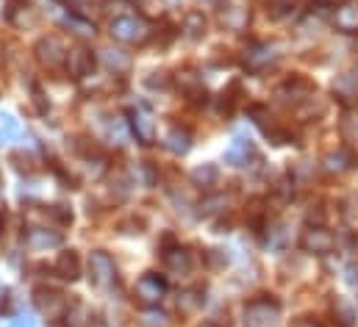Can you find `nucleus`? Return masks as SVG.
Here are the masks:
<instances>
[{
	"label": "nucleus",
	"instance_id": "f257e3e1",
	"mask_svg": "<svg viewBox=\"0 0 358 327\" xmlns=\"http://www.w3.org/2000/svg\"><path fill=\"white\" fill-rule=\"evenodd\" d=\"M111 36L117 42H122V45H142L150 36V25H148L145 17H134V14L117 17L111 22Z\"/></svg>",
	"mask_w": 358,
	"mask_h": 327
},
{
	"label": "nucleus",
	"instance_id": "f03ea898",
	"mask_svg": "<svg viewBox=\"0 0 358 327\" xmlns=\"http://www.w3.org/2000/svg\"><path fill=\"white\" fill-rule=\"evenodd\" d=\"M242 322H245V327H275L280 322V305L269 297L253 300L245 305Z\"/></svg>",
	"mask_w": 358,
	"mask_h": 327
},
{
	"label": "nucleus",
	"instance_id": "7ed1b4c3",
	"mask_svg": "<svg viewBox=\"0 0 358 327\" xmlns=\"http://www.w3.org/2000/svg\"><path fill=\"white\" fill-rule=\"evenodd\" d=\"M34 53H36V61L45 67V70H59V67H64L67 64V48H64V42L59 39V36H42L39 42H36V48H34Z\"/></svg>",
	"mask_w": 358,
	"mask_h": 327
},
{
	"label": "nucleus",
	"instance_id": "20e7f679",
	"mask_svg": "<svg viewBox=\"0 0 358 327\" xmlns=\"http://www.w3.org/2000/svg\"><path fill=\"white\" fill-rule=\"evenodd\" d=\"M134 294H136V300H139L142 305L153 308V305H159V303L164 300V294H167V280H164L162 275H156V272H148V275H142V277L136 280Z\"/></svg>",
	"mask_w": 358,
	"mask_h": 327
},
{
	"label": "nucleus",
	"instance_id": "39448f33",
	"mask_svg": "<svg viewBox=\"0 0 358 327\" xmlns=\"http://www.w3.org/2000/svg\"><path fill=\"white\" fill-rule=\"evenodd\" d=\"M90 280L97 289H111L117 283V266H114L108 252L94 249L90 255Z\"/></svg>",
	"mask_w": 358,
	"mask_h": 327
},
{
	"label": "nucleus",
	"instance_id": "423d86ee",
	"mask_svg": "<svg viewBox=\"0 0 358 327\" xmlns=\"http://www.w3.org/2000/svg\"><path fill=\"white\" fill-rule=\"evenodd\" d=\"M128 122H131V131H134L136 142H142V145H153L156 142V119L150 117V111L131 108L128 111Z\"/></svg>",
	"mask_w": 358,
	"mask_h": 327
},
{
	"label": "nucleus",
	"instance_id": "0eeeda50",
	"mask_svg": "<svg viewBox=\"0 0 358 327\" xmlns=\"http://www.w3.org/2000/svg\"><path fill=\"white\" fill-rule=\"evenodd\" d=\"M300 247H303L306 252H314V255H328V252L336 247V239H334V233L325 231V228H308V231L303 233V239H300Z\"/></svg>",
	"mask_w": 358,
	"mask_h": 327
},
{
	"label": "nucleus",
	"instance_id": "6e6552de",
	"mask_svg": "<svg viewBox=\"0 0 358 327\" xmlns=\"http://www.w3.org/2000/svg\"><path fill=\"white\" fill-rule=\"evenodd\" d=\"M278 45H253L248 53H245V64H248V70H253V73H262V70H267L269 64H275L278 61Z\"/></svg>",
	"mask_w": 358,
	"mask_h": 327
},
{
	"label": "nucleus",
	"instance_id": "1a4fd4ad",
	"mask_svg": "<svg viewBox=\"0 0 358 327\" xmlns=\"http://www.w3.org/2000/svg\"><path fill=\"white\" fill-rule=\"evenodd\" d=\"M92 70H94V56H92L90 48L70 50V56H67V73H70V78L81 81V78L92 75Z\"/></svg>",
	"mask_w": 358,
	"mask_h": 327
},
{
	"label": "nucleus",
	"instance_id": "9d476101",
	"mask_svg": "<svg viewBox=\"0 0 358 327\" xmlns=\"http://www.w3.org/2000/svg\"><path fill=\"white\" fill-rule=\"evenodd\" d=\"M34 300H36L39 311H45L48 317H64V311L70 308V303L64 300V294H56L50 289H36L34 291Z\"/></svg>",
	"mask_w": 358,
	"mask_h": 327
},
{
	"label": "nucleus",
	"instance_id": "9b49d317",
	"mask_svg": "<svg viewBox=\"0 0 358 327\" xmlns=\"http://www.w3.org/2000/svg\"><path fill=\"white\" fill-rule=\"evenodd\" d=\"M250 156H256L250 136H245V133H236V136L231 139V147L225 150V164H231V166H245Z\"/></svg>",
	"mask_w": 358,
	"mask_h": 327
},
{
	"label": "nucleus",
	"instance_id": "f8f14e48",
	"mask_svg": "<svg viewBox=\"0 0 358 327\" xmlns=\"http://www.w3.org/2000/svg\"><path fill=\"white\" fill-rule=\"evenodd\" d=\"M64 236L59 231H48V228H28L25 233V247L31 249H53V247H62Z\"/></svg>",
	"mask_w": 358,
	"mask_h": 327
},
{
	"label": "nucleus",
	"instance_id": "ddd939ff",
	"mask_svg": "<svg viewBox=\"0 0 358 327\" xmlns=\"http://www.w3.org/2000/svg\"><path fill=\"white\" fill-rule=\"evenodd\" d=\"M56 275L62 277V280H78L81 277V258H78V252H73V249H67V252H62L59 258H56Z\"/></svg>",
	"mask_w": 358,
	"mask_h": 327
},
{
	"label": "nucleus",
	"instance_id": "4468645a",
	"mask_svg": "<svg viewBox=\"0 0 358 327\" xmlns=\"http://www.w3.org/2000/svg\"><path fill=\"white\" fill-rule=\"evenodd\" d=\"M334 94L345 103H356L358 100V70L350 73H342L336 81H334Z\"/></svg>",
	"mask_w": 358,
	"mask_h": 327
},
{
	"label": "nucleus",
	"instance_id": "2eb2a0df",
	"mask_svg": "<svg viewBox=\"0 0 358 327\" xmlns=\"http://www.w3.org/2000/svg\"><path fill=\"white\" fill-rule=\"evenodd\" d=\"M164 266H167V272H173V275H189V269H192V252L183 249V247L167 249V252H164Z\"/></svg>",
	"mask_w": 358,
	"mask_h": 327
},
{
	"label": "nucleus",
	"instance_id": "dca6fc26",
	"mask_svg": "<svg viewBox=\"0 0 358 327\" xmlns=\"http://www.w3.org/2000/svg\"><path fill=\"white\" fill-rule=\"evenodd\" d=\"M164 147H167L170 153H176V156L189 153V147H192V133H189L186 128H180V125H173V128L167 131V136H164Z\"/></svg>",
	"mask_w": 358,
	"mask_h": 327
},
{
	"label": "nucleus",
	"instance_id": "f3484780",
	"mask_svg": "<svg viewBox=\"0 0 358 327\" xmlns=\"http://www.w3.org/2000/svg\"><path fill=\"white\" fill-rule=\"evenodd\" d=\"M353 164H356V153L348 150V147H339L336 153H328V156L322 159V166H325L328 172H336V175L353 169Z\"/></svg>",
	"mask_w": 358,
	"mask_h": 327
},
{
	"label": "nucleus",
	"instance_id": "a211bd4d",
	"mask_svg": "<svg viewBox=\"0 0 358 327\" xmlns=\"http://www.w3.org/2000/svg\"><path fill=\"white\" fill-rule=\"evenodd\" d=\"M220 20H222V25L231 28V31H245L248 22H250V11H248L245 6H231V8L222 11Z\"/></svg>",
	"mask_w": 358,
	"mask_h": 327
},
{
	"label": "nucleus",
	"instance_id": "6ab92c4d",
	"mask_svg": "<svg viewBox=\"0 0 358 327\" xmlns=\"http://www.w3.org/2000/svg\"><path fill=\"white\" fill-rule=\"evenodd\" d=\"M62 319L67 327H92V311L84 303H70V308L64 311Z\"/></svg>",
	"mask_w": 358,
	"mask_h": 327
},
{
	"label": "nucleus",
	"instance_id": "aec40b11",
	"mask_svg": "<svg viewBox=\"0 0 358 327\" xmlns=\"http://www.w3.org/2000/svg\"><path fill=\"white\" fill-rule=\"evenodd\" d=\"M203 303H206L203 291H200V289H189V291H183L178 297V311L186 314V317H192V314H197V311L203 308Z\"/></svg>",
	"mask_w": 358,
	"mask_h": 327
},
{
	"label": "nucleus",
	"instance_id": "412c9836",
	"mask_svg": "<svg viewBox=\"0 0 358 327\" xmlns=\"http://www.w3.org/2000/svg\"><path fill=\"white\" fill-rule=\"evenodd\" d=\"M334 22H336L339 31H345V34H356L358 31V8L356 6H342V8L336 11Z\"/></svg>",
	"mask_w": 358,
	"mask_h": 327
},
{
	"label": "nucleus",
	"instance_id": "4be33fe9",
	"mask_svg": "<svg viewBox=\"0 0 358 327\" xmlns=\"http://www.w3.org/2000/svg\"><path fill=\"white\" fill-rule=\"evenodd\" d=\"M178 86L192 97V100H200L206 97V89H203V81L194 75V73H180L178 75Z\"/></svg>",
	"mask_w": 358,
	"mask_h": 327
},
{
	"label": "nucleus",
	"instance_id": "5701e85b",
	"mask_svg": "<svg viewBox=\"0 0 358 327\" xmlns=\"http://www.w3.org/2000/svg\"><path fill=\"white\" fill-rule=\"evenodd\" d=\"M183 31L189 39H200L206 34V17L200 11H189L186 20H183Z\"/></svg>",
	"mask_w": 358,
	"mask_h": 327
},
{
	"label": "nucleus",
	"instance_id": "b1692460",
	"mask_svg": "<svg viewBox=\"0 0 358 327\" xmlns=\"http://www.w3.org/2000/svg\"><path fill=\"white\" fill-rule=\"evenodd\" d=\"M62 22H64L73 34H78V36H94V22L84 20V17H78V14H64Z\"/></svg>",
	"mask_w": 358,
	"mask_h": 327
},
{
	"label": "nucleus",
	"instance_id": "393cba45",
	"mask_svg": "<svg viewBox=\"0 0 358 327\" xmlns=\"http://www.w3.org/2000/svg\"><path fill=\"white\" fill-rule=\"evenodd\" d=\"M103 64L108 70H114V73H125L131 67V59L125 53H120V50H103Z\"/></svg>",
	"mask_w": 358,
	"mask_h": 327
},
{
	"label": "nucleus",
	"instance_id": "a878e982",
	"mask_svg": "<svg viewBox=\"0 0 358 327\" xmlns=\"http://www.w3.org/2000/svg\"><path fill=\"white\" fill-rule=\"evenodd\" d=\"M225 205H228V197H225V194L206 197V200L200 203V217H214V214H220Z\"/></svg>",
	"mask_w": 358,
	"mask_h": 327
},
{
	"label": "nucleus",
	"instance_id": "bb28decb",
	"mask_svg": "<svg viewBox=\"0 0 358 327\" xmlns=\"http://www.w3.org/2000/svg\"><path fill=\"white\" fill-rule=\"evenodd\" d=\"M334 314H336V319H339L342 327H353V322H356V308H353L348 300H336Z\"/></svg>",
	"mask_w": 358,
	"mask_h": 327
},
{
	"label": "nucleus",
	"instance_id": "cd10ccee",
	"mask_svg": "<svg viewBox=\"0 0 358 327\" xmlns=\"http://www.w3.org/2000/svg\"><path fill=\"white\" fill-rule=\"evenodd\" d=\"M192 180H194L197 186H211V183L217 180V166H214V164H203V166H197V169L192 172Z\"/></svg>",
	"mask_w": 358,
	"mask_h": 327
},
{
	"label": "nucleus",
	"instance_id": "c85d7f7f",
	"mask_svg": "<svg viewBox=\"0 0 358 327\" xmlns=\"http://www.w3.org/2000/svg\"><path fill=\"white\" fill-rule=\"evenodd\" d=\"M0 133H3V139H17L20 136V122L11 114H0Z\"/></svg>",
	"mask_w": 358,
	"mask_h": 327
},
{
	"label": "nucleus",
	"instance_id": "c756f323",
	"mask_svg": "<svg viewBox=\"0 0 358 327\" xmlns=\"http://www.w3.org/2000/svg\"><path fill=\"white\" fill-rule=\"evenodd\" d=\"M11 327H36V319H34V314H17L14 319H11Z\"/></svg>",
	"mask_w": 358,
	"mask_h": 327
},
{
	"label": "nucleus",
	"instance_id": "7c9ffc66",
	"mask_svg": "<svg viewBox=\"0 0 358 327\" xmlns=\"http://www.w3.org/2000/svg\"><path fill=\"white\" fill-rule=\"evenodd\" d=\"M145 322H148L150 327H164L167 325V317L159 314V311H148V314H145Z\"/></svg>",
	"mask_w": 358,
	"mask_h": 327
},
{
	"label": "nucleus",
	"instance_id": "2f4dec72",
	"mask_svg": "<svg viewBox=\"0 0 358 327\" xmlns=\"http://www.w3.org/2000/svg\"><path fill=\"white\" fill-rule=\"evenodd\" d=\"M300 327H320V325H314V322H303Z\"/></svg>",
	"mask_w": 358,
	"mask_h": 327
},
{
	"label": "nucleus",
	"instance_id": "473e14b6",
	"mask_svg": "<svg viewBox=\"0 0 358 327\" xmlns=\"http://www.w3.org/2000/svg\"><path fill=\"white\" fill-rule=\"evenodd\" d=\"M200 327H217V325H214V322H203Z\"/></svg>",
	"mask_w": 358,
	"mask_h": 327
},
{
	"label": "nucleus",
	"instance_id": "72a5a7b5",
	"mask_svg": "<svg viewBox=\"0 0 358 327\" xmlns=\"http://www.w3.org/2000/svg\"><path fill=\"white\" fill-rule=\"evenodd\" d=\"M0 228H3V214H0Z\"/></svg>",
	"mask_w": 358,
	"mask_h": 327
},
{
	"label": "nucleus",
	"instance_id": "f704fd0d",
	"mask_svg": "<svg viewBox=\"0 0 358 327\" xmlns=\"http://www.w3.org/2000/svg\"><path fill=\"white\" fill-rule=\"evenodd\" d=\"M70 3H81V0H70Z\"/></svg>",
	"mask_w": 358,
	"mask_h": 327
},
{
	"label": "nucleus",
	"instance_id": "c9c22d12",
	"mask_svg": "<svg viewBox=\"0 0 358 327\" xmlns=\"http://www.w3.org/2000/svg\"><path fill=\"white\" fill-rule=\"evenodd\" d=\"M0 194H3V191H0Z\"/></svg>",
	"mask_w": 358,
	"mask_h": 327
}]
</instances>
